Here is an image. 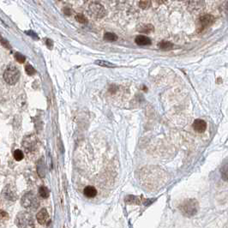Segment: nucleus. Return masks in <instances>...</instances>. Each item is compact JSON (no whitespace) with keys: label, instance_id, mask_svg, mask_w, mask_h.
Returning <instances> with one entry per match:
<instances>
[{"label":"nucleus","instance_id":"f257e3e1","mask_svg":"<svg viewBox=\"0 0 228 228\" xmlns=\"http://www.w3.org/2000/svg\"><path fill=\"white\" fill-rule=\"evenodd\" d=\"M199 209V204L196 199H186L179 205V210L187 217L196 215Z\"/></svg>","mask_w":228,"mask_h":228},{"label":"nucleus","instance_id":"f03ea898","mask_svg":"<svg viewBox=\"0 0 228 228\" xmlns=\"http://www.w3.org/2000/svg\"><path fill=\"white\" fill-rule=\"evenodd\" d=\"M21 204L23 207L29 211H34L40 206V201L33 193H26L21 200Z\"/></svg>","mask_w":228,"mask_h":228},{"label":"nucleus","instance_id":"7ed1b4c3","mask_svg":"<svg viewBox=\"0 0 228 228\" xmlns=\"http://www.w3.org/2000/svg\"><path fill=\"white\" fill-rule=\"evenodd\" d=\"M16 224L19 228H34V218L28 212L19 213L16 216Z\"/></svg>","mask_w":228,"mask_h":228},{"label":"nucleus","instance_id":"20e7f679","mask_svg":"<svg viewBox=\"0 0 228 228\" xmlns=\"http://www.w3.org/2000/svg\"><path fill=\"white\" fill-rule=\"evenodd\" d=\"M20 76H21L20 71L15 65H9L5 71L4 79L8 84L14 85L18 82Z\"/></svg>","mask_w":228,"mask_h":228},{"label":"nucleus","instance_id":"39448f33","mask_svg":"<svg viewBox=\"0 0 228 228\" xmlns=\"http://www.w3.org/2000/svg\"><path fill=\"white\" fill-rule=\"evenodd\" d=\"M88 13L94 19H101L106 16V10L102 5L97 2H93L88 6Z\"/></svg>","mask_w":228,"mask_h":228},{"label":"nucleus","instance_id":"423d86ee","mask_svg":"<svg viewBox=\"0 0 228 228\" xmlns=\"http://www.w3.org/2000/svg\"><path fill=\"white\" fill-rule=\"evenodd\" d=\"M215 19L212 15H204V16H201L199 18V28L200 30H203L204 28H206L207 27L211 26L213 23L214 22Z\"/></svg>","mask_w":228,"mask_h":228},{"label":"nucleus","instance_id":"0eeeda50","mask_svg":"<svg viewBox=\"0 0 228 228\" xmlns=\"http://www.w3.org/2000/svg\"><path fill=\"white\" fill-rule=\"evenodd\" d=\"M3 197L5 199L8 201L14 202L16 200V194L15 190L11 186V185H6L3 191Z\"/></svg>","mask_w":228,"mask_h":228},{"label":"nucleus","instance_id":"6e6552de","mask_svg":"<svg viewBox=\"0 0 228 228\" xmlns=\"http://www.w3.org/2000/svg\"><path fill=\"white\" fill-rule=\"evenodd\" d=\"M36 145V139L34 135H28L23 140V147L27 151H33Z\"/></svg>","mask_w":228,"mask_h":228},{"label":"nucleus","instance_id":"1a4fd4ad","mask_svg":"<svg viewBox=\"0 0 228 228\" xmlns=\"http://www.w3.org/2000/svg\"><path fill=\"white\" fill-rule=\"evenodd\" d=\"M193 129L198 133H203L207 129V123L202 119H196L193 122Z\"/></svg>","mask_w":228,"mask_h":228},{"label":"nucleus","instance_id":"9d476101","mask_svg":"<svg viewBox=\"0 0 228 228\" xmlns=\"http://www.w3.org/2000/svg\"><path fill=\"white\" fill-rule=\"evenodd\" d=\"M36 219L37 221L40 223L41 225L47 224V222L48 221V219H49V214H48V212H47V209L46 208H42L41 210L37 213Z\"/></svg>","mask_w":228,"mask_h":228},{"label":"nucleus","instance_id":"9b49d317","mask_svg":"<svg viewBox=\"0 0 228 228\" xmlns=\"http://www.w3.org/2000/svg\"><path fill=\"white\" fill-rule=\"evenodd\" d=\"M83 194H84L85 197H87L88 198H93L94 197H96V195H97V190L93 186L88 185V186L84 188Z\"/></svg>","mask_w":228,"mask_h":228},{"label":"nucleus","instance_id":"f8f14e48","mask_svg":"<svg viewBox=\"0 0 228 228\" xmlns=\"http://www.w3.org/2000/svg\"><path fill=\"white\" fill-rule=\"evenodd\" d=\"M135 43L138 46H149L151 45V41L148 37L144 36V35H138L135 38Z\"/></svg>","mask_w":228,"mask_h":228},{"label":"nucleus","instance_id":"ddd939ff","mask_svg":"<svg viewBox=\"0 0 228 228\" xmlns=\"http://www.w3.org/2000/svg\"><path fill=\"white\" fill-rule=\"evenodd\" d=\"M37 171H38V174L40 175V177H45V164L42 161V159H41L39 162H38V165H37Z\"/></svg>","mask_w":228,"mask_h":228},{"label":"nucleus","instance_id":"4468645a","mask_svg":"<svg viewBox=\"0 0 228 228\" xmlns=\"http://www.w3.org/2000/svg\"><path fill=\"white\" fill-rule=\"evenodd\" d=\"M104 40L106 41L112 42V41H116L118 40V36L113 34V33H110V32H106L104 34Z\"/></svg>","mask_w":228,"mask_h":228},{"label":"nucleus","instance_id":"2eb2a0df","mask_svg":"<svg viewBox=\"0 0 228 228\" xmlns=\"http://www.w3.org/2000/svg\"><path fill=\"white\" fill-rule=\"evenodd\" d=\"M95 64H97L99 66H102V67L106 68H112L116 66L112 63L109 62V61H106V60H97V61H95Z\"/></svg>","mask_w":228,"mask_h":228},{"label":"nucleus","instance_id":"dca6fc26","mask_svg":"<svg viewBox=\"0 0 228 228\" xmlns=\"http://www.w3.org/2000/svg\"><path fill=\"white\" fill-rule=\"evenodd\" d=\"M158 46L162 50H171L172 47H173V45L171 44V42L166 41H163L160 42Z\"/></svg>","mask_w":228,"mask_h":228},{"label":"nucleus","instance_id":"f3484780","mask_svg":"<svg viewBox=\"0 0 228 228\" xmlns=\"http://www.w3.org/2000/svg\"><path fill=\"white\" fill-rule=\"evenodd\" d=\"M39 194L42 198H47L49 197V190L47 189V187L41 186L39 189Z\"/></svg>","mask_w":228,"mask_h":228},{"label":"nucleus","instance_id":"a211bd4d","mask_svg":"<svg viewBox=\"0 0 228 228\" xmlns=\"http://www.w3.org/2000/svg\"><path fill=\"white\" fill-rule=\"evenodd\" d=\"M220 171H221V177L222 178L225 180V181H227L228 179V166L227 163L225 164V166H223L220 169Z\"/></svg>","mask_w":228,"mask_h":228},{"label":"nucleus","instance_id":"6ab92c4d","mask_svg":"<svg viewBox=\"0 0 228 228\" xmlns=\"http://www.w3.org/2000/svg\"><path fill=\"white\" fill-rule=\"evenodd\" d=\"M23 157H24L23 153H22L20 149H16V150L14 152V158H15L17 161H21V160L23 159Z\"/></svg>","mask_w":228,"mask_h":228},{"label":"nucleus","instance_id":"aec40b11","mask_svg":"<svg viewBox=\"0 0 228 228\" xmlns=\"http://www.w3.org/2000/svg\"><path fill=\"white\" fill-rule=\"evenodd\" d=\"M151 5V1L150 0H141L139 3V6L142 9H147Z\"/></svg>","mask_w":228,"mask_h":228},{"label":"nucleus","instance_id":"412c9836","mask_svg":"<svg viewBox=\"0 0 228 228\" xmlns=\"http://www.w3.org/2000/svg\"><path fill=\"white\" fill-rule=\"evenodd\" d=\"M15 57H16V61H17L18 63H20V64H22V63H24V62H25V60H26V57H25V56H23L22 54L19 53V52L16 53V55H15Z\"/></svg>","mask_w":228,"mask_h":228},{"label":"nucleus","instance_id":"4be33fe9","mask_svg":"<svg viewBox=\"0 0 228 228\" xmlns=\"http://www.w3.org/2000/svg\"><path fill=\"white\" fill-rule=\"evenodd\" d=\"M25 70H26V72L28 75H29V76H33V75H34L35 74V70L34 69V67L30 65V64H28L26 65V67H25Z\"/></svg>","mask_w":228,"mask_h":228},{"label":"nucleus","instance_id":"5701e85b","mask_svg":"<svg viewBox=\"0 0 228 228\" xmlns=\"http://www.w3.org/2000/svg\"><path fill=\"white\" fill-rule=\"evenodd\" d=\"M76 19H77V21L78 22H80V23H87L88 21H87V18L84 16V15L83 14H79V15H77L76 16Z\"/></svg>","mask_w":228,"mask_h":228},{"label":"nucleus","instance_id":"b1692460","mask_svg":"<svg viewBox=\"0 0 228 228\" xmlns=\"http://www.w3.org/2000/svg\"><path fill=\"white\" fill-rule=\"evenodd\" d=\"M8 218V213L5 211H1L0 212V220H5Z\"/></svg>","mask_w":228,"mask_h":228},{"label":"nucleus","instance_id":"393cba45","mask_svg":"<svg viewBox=\"0 0 228 228\" xmlns=\"http://www.w3.org/2000/svg\"><path fill=\"white\" fill-rule=\"evenodd\" d=\"M47 47H49V48H52V41H51V40H47Z\"/></svg>","mask_w":228,"mask_h":228},{"label":"nucleus","instance_id":"a878e982","mask_svg":"<svg viewBox=\"0 0 228 228\" xmlns=\"http://www.w3.org/2000/svg\"><path fill=\"white\" fill-rule=\"evenodd\" d=\"M64 13H65L66 15H70V14H71V10H70V9H68V8L64 9Z\"/></svg>","mask_w":228,"mask_h":228}]
</instances>
